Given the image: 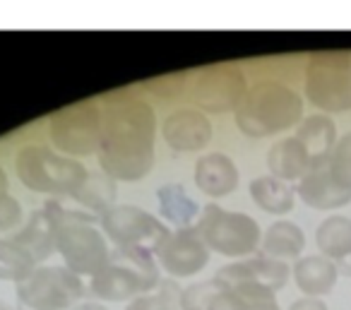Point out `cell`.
<instances>
[{
    "mask_svg": "<svg viewBox=\"0 0 351 310\" xmlns=\"http://www.w3.org/2000/svg\"><path fill=\"white\" fill-rule=\"evenodd\" d=\"M156 200H159V209L171 224L178 228H191V224L197 219L200 207L197 202L186 193V188L178 183H166L156 190Z\"/></svg>",
    "mask_w": 351,
    "mask_h": 310,
    "instance_id": "24",
    "label": "cell"
},
{
    "mask_svg": "<svg viewBox=\"0 0 351 310\" xmlns=\"http://www.w3.org/2000/svg\"><path fill=\"white\" fill-rule=\"evenodd\" d=\"M46 217L51 219L56 231V250L65 260L73 274L94 276L108 262V246L97 226L92 214L68 209L60 200H49L44 204Z\"/></svg>",
    "mask_w": 351,
    "mask_h": 310,
    "instance_id": "2",
    "label": "cell"
},
{
    "mask_svg": "<svg viewBox=\"0 0 351 310\" xmlns=\"http://www.w3.org/2000/svg\"><path fill=\"white\" fill-rule=\"evenodd\" d=\"M296 286L301 289V294H306L308 298H322L335 289L337 279V267L332 260H327L325 255H306L301 260H296L291 270Z\"/></svg>",
    "mask_w": 351,
    "mask_h": 310,
    "instance_id": "18",
    "label": "cell"
},
{
    "mask_svg": "<svg viewBox=\"0 0 351 310\" xmlns=\"http://www.w3.org/2000/svg\"><path fill=\"white\" fill-rule=\"evenodd\" d=\"M116 180L108 178L106 174H89L87 178H84V183L77 188V193L73 195V200L77 204H82L87 212H94L101 217L104 212H108V209L113 207V202H116Z\"/></svg>",
    "mask_w": 351,
    "mask_h": 310,
    "instance_id": "25",
    "label": "cell"
},
{
    "mask_svg": "<svg viewBox=\"0 0 351 310\" xmlns=\"http://www.w3.org/2000/svg\"><path fill=\"white\" fill-rule=\"evenodd\" d=\"M181 308V286L173 279L159 281L156 291L142 294L128 303L125 310H176Z\"/></svg>",
    "mask_w": 351,
    "mask_h": 310,
    "instance_id": "28",
    "label": "cell"
},
{
    "mask_svg": "<svg viewBox=\"0 0 351 310\" xmlns=\"http://www.w3.org/2000/svg\"><path fill=\"white\" fill-rule=\"evenodd\" d=\"M161 137L176 152H200L212 140V123L197 108H181L161 123Z\"/></svg>",
    "mask_w": 351,
    "mask_h": 310,
    "instance_id": "14",
    "label": "cell"
},
{
    "mask_svg": "<svg viewBox=\"0 0 351 310\" xmlns=\"http://www.w3.org/2000/svg\"><path fill=\"white\" fill-rule=\"evenodd\" d=\"M245 89L248 82L239 65L212 63L195 73L191 82V102L202 113H229L236 111Z\"/></svg>",
    "mask_w": 351,
    "mask_h": 310,
    "instance_id": "10",
    "label": "cell"
},
{
    "mask_svg": "<svg viewBox=\"0 0 351 310\" xmlns=\"http://www.w3.org/2000/svg\"><path fill=\"white\" fill-rule=\"evenodd\" d=\"M234 291V310H282L274 291L263 286H231Z\"/></svg>",
    "mask_w": 351,
    "mask_h": 310,
    "instance_id": "29",
    "label": "cell"
},
{
    "mask_svg": "<svg viewBox=\"0 0 351 310\" xmlns=\"http://www.w3.org/2000/svg\"><path fill=\"white\" fill-rule=\"evenodd\" d=\"M335 267H337V274L351 276V250L346 255H341L339 260H335Z\"/></svg>",
    "mask_w": 351,
    "mask_h": 310,
    "instance_id": "34",
    "label": "cell"
},
{
    "mask_svg": "<svg viewBox=\"0 0 351 310\" xmlns=\"http://www.w3.org/2000/svg\"><path fill=\"white\" fill-rule=\"evenodd\" d=\"M156 262L161 270L171 276V279H183V276H193L202 272L210 262V250L197 236L195 226L191 228H176L169 233L159 250L154 252Z\"/></svg>",
    "mask_w": 351,
    "mask_h": 310,
    "instance_id": "12",
    "label": "cell"
},
{
    "mask_svg": "<svg viewBox=\"0 0 351 310\" xmlns=\"http://www.w3.org/2000/svg\"><path fill=\"white\" fill-rule=\"evenodd\" d=\"M49 137L63 156H89L101 142V106L97 102H77L51 116Z\"/></svg>",
    "mask_w": 351,
    "mask_h": 310,
    "instance_id": "8",
    "label": "cell"
},
{
    "mask_svg": "<svg viewBox=\"0 0 351 310\" xmlns=\"http://www.w3.org/2000/svg\"><path fill=\"white\" fill-rule=\"evenodd\" d=\"M70 310H108L106 305H101V303H80V305H75V308H70Z\"/></svg>",
    "mask_w": 351,
    "mask_h": 310,
    "instance_id": "35",
    "label": "cell"
},
{
    "mask_svg": "<svg viewBox=\"0 0 351 310\" xmlns=\"http://www.w3.org/2000/svg\"><path fill=\"white\" fill-rule=\"evenodd\" d=\"M10 238L20 248H25V250L34 257V262L46 260V257H51L56 252V231H53V224H51V219L46 217L44 209L32 212L29 219L22 224L20 231Z\"/></svg>",
    "mask_w": 351,
    "mask_h": 310,
    "instance_id": "20",
    "label": "cell"
},
{
    "mask_svg": "<svg viewBox=\"0 0 351 310\" xmlns=\"http://www.w3.org/2000/svg\"><path fill=\"white\" fill-rule=\"evenodd\" d=\"M82 294V279L68 267H36L17 281V298L25 310H68Z\"/></svg>",
    "mask_w": 351,
    "mask_h": 310,
    "instance_id": "9",
    "label": "cell"
},
{
    "mask_svg": "<svg viewBox=\"0 0 351 310\" xmlns=\"http://www.w3.org/2000/svg\"><path fill=\"white\" fill-rule=\"evenodd\" d=\"M315 243L320 255L327 260H339L341 255L351 250V219L346 217H327L325 222L317 226Z\"/></svg>",
    "mask_w": 351,
    "mask_h": 310,
    "instance_id": "26",
    "label": "cell"
},
{
    "mask_svg": "<svg viewBox=\"0 0 351 310\" xmlns=\"http://www.w3.org/2000/svg\"><path fill=\"white\" fill-rule=\"evenodd\" d=\"M250 198L258 204L263 212L267 214H289L293 209V202H296V193L289 188V183L279 178H272V176H260L250 183Z\"/></svg>",
    "mask_w": 351,
    "mask_h": 310,
    "instance_id": "23",
    "label": "cell"
},
{
    "mask_svg": "<svg viewBox=\"0 0 351 310\" xmlns=\"http://www.w3.org/2000/svg\"><path fill=\"white\" fill-rule=\"evenodd\" d=\"M289 310H330L325 305V300L320 298H308V296H303V298L293 300L291 305H289Z\"/></svg>",
    "mask_w": 351,
    "mask_h": 310,
    "instance_id": "33",
    "label": "cell"
},
{
    "mask_svg": "<svg viewBox=\"0 0 351 310\" xmlns=\"http://www.w3.org/2000/svg\"><path fill=\"white\" fill-rule=\"evenodd\" d=\"M267 166L272 171V178H279L284 183L301 180L311 171L308 154L296 137H284V140L274 142L267 152Z\"/></svg>",
    "mask_w": 351,
    "mask_h": 310,
    "instance_id": "19",
    "label": "cell"
},
{
    "mask_svg": "<svg viewBox=\"0 0 351 310\" xmlns=\"http://www.w3.org/2000/svg\"><path fill=\"white\" fill-rule=\"evenodd\" d=\"M99 222L116 248H140L152 255L171 233L159 219L135 204H113L99 217Z\"/></svg>",
    "mask_w": 351,
    "mask_h": 310,
    "instance_id": "11",
    "label": "cell"
},
{
    "mask_svg": "<svg viewBox=\"0 0 351 310\" xmlns=\"http://www.w3.org/2000/svg\"><path fill=\"white\" fill-rule=\"evenodd\" d=\"M197 236L207 246L224 257H243L253 255L263 241L258 222L243 212H231L219 204H207L195 224Z\"/></svg>",
    "mask_w": 351,
    "mask_h": 310,
    "instance_id": "6",
    "label": "cell"
},
{
    "mask_svg": "<svg viewBox=\"0 0 351 310\" xmlns=\"http://www.w3.org/2000/svg\"><path fill=\"white\" fill-rule=\"evenodd\" d=\"M239 166L234 159L221 152H212L197 159L195 164V185L207 198H226L239 188Z\"/></svg>",
    "mask_w": 351,
    "mask_h": 310,
    "instance_id": "16",
    "label": "cell"
},
{
    "mask_svg": "<svg viewBox=\"0 0 351 310\" xmlns=\"http://www.w3.org/2000/svg\"><path fill=\"white\" fill-rule=\"evenodd\" d=\"M8 185H10V180H8V174L3 171V166H0V195L8 193Z\"/></svg>",
    "mask_w": 351,
    "mask_h": 310,
    "instance_id": "36",
    "label": "cell"
},
{
    "mask_svg": "<svg viewBox=\"0 0 351 310\" xmlns=\"http://www.w3.org/2000/svg\"><path fill=\"white\" fill-rule=\"evenodd\" d=\"M181 310H234V291L217 276L181 291Z\"/></svg>",
    "mask_w": 351,
    "mask_h": 310,
    "instance_id": "21",
    "label": "cell"
},
{
    "mask_svg": "<svg viewBox=\"0 0 351 310\" xmlns=\"http://www.w3.org/2000/svg\"><path fill=\"white\" fill-rule=\"evenodd\" d=\"M296 193L308 207L320 209V212L346 207V204L351 202V190H346L344 185L337 183L327 166L308 171V174L298 180Z\"/></svg>",
    "mask_w": 351,
    "mask_h": 310,
    "instance_id": "15",
    "label": "cell"
},
{
    "mask_svg": "<svg viewBox=\"0 0 351 310\" xmlns=\"http://www.w3.org/2000/svg\"><path fill=\"white\" fill-rule=\"evenodd\" d=\"M327 169H330L332 178L339 185H344L346 190H351V130L346 132L341 140H337L335 150L327 161Z\"/></svg>",
    "mask_w": 351,
    "mask_h": 310,
    "instance_id": "30",
    "label": "cell"
},
{
    "mask_svg": "<svg viewBox=\"0 0 351 310\" xmlns=\"http://www.w3.org/2000/svg\"><path fill=\"white\" fill-rule=\"evenodd\" d=\"M36 270V262L25 248L17 246L12 238H0V279L22 281Z\"/></svg>",
    "mask_w": 351,
    "mask_h": 310,
    "instance_id": "27",
    "label": "cell"
},
{
    "mask_svg": "<svg viewBox=\"0 0 351 310\" xmlns=\"http://www.w3.org/2000/svg\"><path fill=\"white\" fill-rule=\"evenodd\" d=\"M15 171L20 183L32 193L53 198H73L89 176L82 161L63 156L44 145L22 147L15 159Z\"/></svg>",
    "mask_w": 351,
    "mask_h": 310,
    "instance_id": "5",
    "label": "cell"
},
{
    "mask_svg": "<svg viewBox=\"0 0 351 310\" xmlns=\"http://www.w3.org/2000/svg\"><path fill=\"white\" fill-rule=\"evenodd\" d=\"M159 286V270L152 252L140 248H116L108 262L92 276L89 291L97 298L123 303Z\"/></svg>",
    "mask_w": 351,
    "mask_h": 310,
    "instance_id": "4",
    "label": "cell"
},
{
    "mask_svg": "<svg viewBox=\"0 0 351 310\" xmlns=\"http://www.w3.org/2000/svg\"><path fill=\"white\" fill-rule=\"evenodd\" d=\"M156 113L130 89L104 97L99 166L113 180L135 183L154 166Z\"/></svg>",
    "mask_w": 351,
    "mask_h": 310,
    "instance_id": "1",
    "label": "cell"
},
{
    "mask_svg": "<svg viewBox=\"0 0 351 310\" xmlns=\"http://www.w3.org/2000/svg\"><path fill=\"white\" fill-rule=\"evenodd\" d=\"M234 116L243 135L260 140L296 126L303 116V102L296 89L274 80H263L245 89Z\"/></svg>",
    "mask_w": 351,
    "mask_h": 310,
    "instance_id": "3",
    "label": "cell"
},
{
    "mask_svg": "<svg viewBox=\"0 0 351 310\" xmlns=\"http://www.w3.org/2000/svg\"><path fill=\"white\" fill-rule=\"evenodd\" d=\"M25 219V212H22V204L12 198L10 193L0 195V233L15 231L17 226Z\"/></svg>",
    "mask_w": 351,
    "mask_h": 310,
    "instance_id": "32",
    "label": "cell"
},
{
    "mask_svg": "<svg viewBox=\"0 0 351 310\" xmlns=\"http://www.w3.org/2000/svg\"><path fill=\"white\" fill-rule=\"evenodd\" d=\"M0 310H12V308H10V305L3 303V300H0Z\"/></svg>",
    "mask_w": 351,
    "mask_h": 310,
    "instance_id": "37",
    "label": "cell"
},
{
    "mask_svg": "<svg viewBox=\"0 0 351 310\" xmlns=\"http://www.w3.org/2000/svg\"><path fill=\"white\" fill-rule=\"evenodd\" d=\"M289 274H291V270H289L287 262L255 255L221 267L215 276L219 281H224L226 286H263V289H269L277 294L287 284Z\"/></svg>",
    "mask_w": 351,
    "mask_h": 310,
    "instance_id": "13",
    "label": "cell"
},
{
    "mask_svg": "<svg viewBox=\"0 0 351 310\" xmlns=\"http://www.w3.org/2000/svg\"><path fill=\"white\" fill-rule=\"evenodd\" d=\"M265 257H272V260H291V257L301 255L303 248H306V233L301 226H296L293 222H274L267 231L263 233V241H260Z\"/></svg>",
    "mask_w": 351,
    "mask_h": 310,
    "instance_id": "22",
    "label": "cell"
},
{
    "mask_svg": "<svg viewBox=\"0 0 351 310\" xmlns=\"http://www.w3.org/2000/svg\"><path fill=\"white\" fill-rule=\"evenodd\" d=\"M296 140L301 142V147L306 150L311 169H320L327 166L330 154L337 145V128L327 116L317 113V116H308L306 121L298 123Z\"/></svg>",
    "mask_w": 351,
    "mask_h": 310,
    "instance_id": "17",
    "label": "cell"
},
{
    "mask_svg": "<svg viewBox=\"0 0 351 310\" xmlns=\"http://www.w3.org/2000/svg\"><path fill=\"white\" fill-rule=\"evenodd\" d=\"M188 87V73H171L154 80H145L142 89L156 99H178Z\"/></svg>",
    "mask_w": 351,
    "mask_h": 310,
    "instance_id": "31",
    "label": "cell"
},
{
    "mask_svg": "<svg viewBox=\"0 0 351 310\" xmlns=\"http://www.w3.org/2000/svg\"><path fill=\"white\" fill-rule=\"evenodd\" d=\"M306 97L327 113L351 111V56L346 51H315L306 65Z\"/></svg>",
    "mask_w": 351,
    "mask_h": 310,
    "instance_id": "7",
    "label": "cell"
}]
</instances>
